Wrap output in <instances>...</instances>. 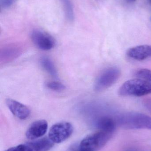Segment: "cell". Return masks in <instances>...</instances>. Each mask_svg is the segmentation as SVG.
<instances>
[{
  "instance_id": "obj_1",
  "label": "cell",
  "mask_w": 151,
  "mask_h": 151,
  "mask_svg": "<svg viewBox=\"0 0 151 151\" xmlns=\"http://www.w3.org/2000/svg\"><path fill=\"white\" fill-rule=\"evenodd\" d=\"M117 124L122 127L151 129V117L140 113L130 112L118 116Z\"/></svg>"
},
{
  "instance_id": "obj_2",
  "label": "cell",
  "mask_w": 151,
  "mask_h": 151,
  "mask_svg": "<svg viewBox=\"0 0 151 151\" xmlns=\"http://www.w3.org/2000/svg\"><path fill=\"white\" fill-rule=\"evenodd\" d=\"M151 93V83L139 78L126 81L118 90L119 95L123 96H142Z\"/></svg>"
},
{
  "instance_id": "obj_3",
  "label": "cell",
  "mask_w": 151,
  "mask_h": 151,
  "mask_svg": "<svg viewBox=\"0 0 151 151\" xmlns=\"http://www.w3.org/2000/svg\"><path fill=\"white\" fill-rule=\"evenodd\" d=\"M112 134L101 130L90 134L82 140L79 147L91 151L98 150L107 143Z\"/></svg>"
},
{
  "instance_id": "obj_4",
  "label": "cell",
  "mask_w": 151,
  "mask_h": 151,
  "mask_svg": "<svg viewBox=\"0 0 151 151\" xmlns=\"http://www.w3.org/2000/svg\"><path fill=\"white\" fill-rule=\"evenodd\" d=\"M121 72L118 67H111L102 73L96 81L95 90L102 91L112 86L118 80Z\"/></svg>"
},
{
  "instance_id": "obj_5",
  "label": "cell",
  "mask_w": 151,
  "mask_h": 151,
  "mask_svg": "<svg viewBox=\"0 0 151 151\" xmlns=\"http://www.w3.org/2000/svg\"><path fill=\"white\" fill-rule=\"evenodd\" d=\"M73 130V127L69 122H59L51 128L49 132V138L54 143H61L71 136Z\"/></svg>"
},
{
  "instance_id": "obj_6",
  "label": "cell",
  "mask_w": 151,
  "mask_h": 151,
  "mask_svg": "<svg viewBox=\"0 0 151 151\" xmlns=\"http://www.w3.org/2000/svg\"><path fill=\"white\" fill-rule=\"evenodd\" d=\"M31 38L35 46L41 50H50L56 46V42L54 38L41 30H33L31 33Z\"/></svg>"
},
{
  "instance_id": "obj_7",
  "label": "cell",
  "mask_w": 151,
  "mask_h": 151,
  "mask_svg": "<svg viewBox=\"0 0 151 151\" xmlns=\"http://www.w3.org/2000/svg\"><path fill=\"white\" fill-rule=\"evenodd\" d=\"M48 129V123L45 120H40L33 122L26 132V137L33 140L43 136Z\"/></svg>"
},
{
  "instance_id": "obj_8",
  "label": "cell",
  "mask_w": 151,
  "mask_h": 151,
  "mask_svg": "<svg viewBox=\"0 0 151 151\" xmlns=\"http://www.w3.org/2000/svg\"><path fill=\"white\" fill-rule=\"evenodd\" d=\"M6 103L12 113L18 119L25 120L30 116L31 111L25 105L10 99H6Z\"/></svg>"
},
{
  "instance_id": "obj_9",
  "label": "cell",
  "mask_w": 151,
  "mask_h": 151,
  "mask_svg": "<svg viewBox=\"0 0 151 151\" xmlns=\"http://www.w3.org/2000/svg\"><path fill=\"white\" fill-rule=\"evenodd\" d=\"M127 55L137 61L145 60L151 57V45H141L131 48L128 50Z\"/></svg>"
},
{
  "instance_id": "obj_10",
  "label": "cell",
  "mask_w": 151,
  "mask_h": 151,
  "mask_svg": "<svg viewBox=\"0 0 151 151\" xmlns=\"http://www.w3.org/2000/svg\"><path fill=\"white\" fill-rule=\"evenodd\" d=\"M53 145L54 143L47 138L24 144L25 151H48L52 148Z\"/></svg>"
},
{
  "instance_id": "obj_11",
  "label": "cell",
  "mask_w": 151,
  "mask_h": 151,
  "mask_svg": "<svg viewBox=\"0 0 151 151\" xmlns=\"http://www.w3.org/2000/svg\"><path fill=\"white\" fill-rule=\"evenodd\" d=\"M116 122L109 116H103L97 121V127L101 131L112 134L116 128Z\"/></svg>"
},
{
  "instance_id": "obj_12",
  "label": "cell",
  "mask_w": 151,
  "mask_h": 151,
  "mask_svg": "<svg viewBox=\"0 0 151 151\" xmlns=\"http://www.w3.org/2000/svg\"><path fill=\"white\" fill-rule=\"evenodd\" d=\"M40 63L43 68L53 77L57 76V72L53 62L47 57H43L41 59Z\"/></svg>"
},
{
  "instance_id": "obj_13",
  "label": "cell",
  "mask_w": 151,
  "mask_h": 151,
  "mask_svg": "<svg viewBox=\"0 0 151 151\" xmlns=\"http://www.w3.org/2000/svg\"><path fill=\"white\" fill-rule=\"evenodd\" d=\"M20 51L18 49L15 47H9L1 52V58H3L4 61H9L13 59L19 55Z\"/></svg>"
},
{
  "instance_id": "obj_14",
  "label": "cell",
  "mask_w": 151,
  "mask_h": 151,
  "mask_svg": "<svg viewBox=\"0 0 151 151\" xmlns=\"http://www.w3.org/2000/svg\"><path fill=\"white\" fill-rule=\"evenodd\" d=\"M64 9L66 17L69 21H72L74 19V11L71 0H61Z\"/></svg>"
},
{
  "instance_id": "obj_15",
  "label": "cell",
  "mask_w": 151,
  "mask_h": 151,
  "mask_svg": "<svg viewBox=\"0 0 151 151\" xmlns=\"http://www.w3.org/2000/svg\"><path fill=\"white\" fill-rule=\"evenodd\" d=\"M135 75L139 79L151 83V70L146 69H140L136 72Z\"/></svg>"
},
{
  "instance_id": "obj_16",
  "label": "cell",
  "mask_w": 151,
  "mask_h": 151,
  "mask_svg": "<svg viewBox=\"0 0 151 151\" xmlns=\"http://www.w3.org/2000/svg\"><path fill=\"white\" fill-rule=\"evenodd\" d=\"M46 86L48 88L56 91H61L64 90L65 86L62 83L58 81H50L47 82Z\"/></svg>"
},
{
  "instance_id": "obj_17",
  "label": "cell",
  "mask_w": 151,
  "mask_h": 151,
  "mask_svg": "<svg viewBox=\"0 0 151 151\" xmlns=\"http://www.w3.org/2000/svg\"><path fill=\"white\" fill-rule=\"evenodd\" d=\"M16 0H0V6L2 9H8L16 2Z\"/></svg>"
},
{
  "instance_id": "obj_18",
  "label": "cell",
  "mask_w": 151,
  "mask_h": 151,
  "mask_svg": "<svg viewBox=\"0 0 151 151\" xmlns=\"http://www.w3.org/2000/svg\"><path fill=\"white\" fill-rule=\"evenodd\" d=\"M5 151H25V145H20L15 147L9 148Z\"/></svg>"
},
{
  "instance_id": "obj_19",
  "label": "cell",
  "mask_w": 151,
  "mask_h": 151,
  "mask_svg": "<svg viewBox=\"0 0 151 151\" xmlns=\"http://www.w3.org/2000/svg\"><path fill=\"white\" fill-rule=\"evenodd\" d=\"M143 105L144 107L151 112V98L146 99L144 100Z\"/></svg>"
},
{
  "instance_id": "obj_20",
  "label": "cell",
  "mask_w": 151,
  "mask_h": 151,
  "mask_svg": "<svg viewBox=\"0 0 151 151\" xmlns=\"http://www.w3.org/2000/svg\"><path fill=\"white\" fill-rule=\"evenodd\" d=\"M76 151H91L90 150H85V149H81V148L79 147V149L78 150H77Z\"/></svg>"
},
{
  "instance_id": "obj_21",
  "label": "cell",
  "mask_w": 151,
  "mask_h": 151,
  "mask_svg": "<svg viewBox=\"0 0 151 151\" xmlns=\"http://www.w3.org/2000/svg\"><path fill=\"white\" fill-rule=\"evenodd\" d=\"M129 2H133L135 1H136V0H127Z\"/></svg>"
},
{
  "instance_id": "obj_22",
  "label": "cell",
  "mask_w": 151,
  "mask_h": 151,
  "mask_svg": "<svg viewBox=\"0 0 151 151\" xmlns=\"http://www.w3.org/2000/svg\"><path fill=\"white\" fill-rule=\"evenodd\" d=\"M149 1H150V2L151 3V0H149Z\"/></svg>"
}]
</instances>
